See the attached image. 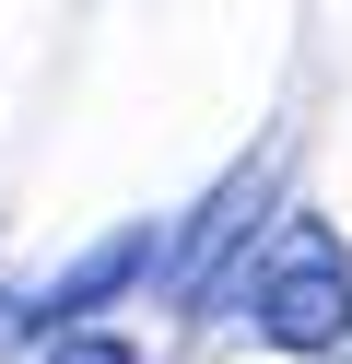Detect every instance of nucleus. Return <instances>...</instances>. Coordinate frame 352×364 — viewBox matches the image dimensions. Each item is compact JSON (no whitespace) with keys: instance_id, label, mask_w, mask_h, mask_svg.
<instances>
[{"instance_id":"obj_3","label":"nucleus","mask_w":352,"mask_h":364,"mask_svg":"<svg viewBox=\"0 0 352 364\" xmlns=\"http://www.w3.org/2000/svg\"><path fill=\"white\" fill-rule=\"evenodd\" d=\"M47 364H141L117 329H82V317H59V341H47Z\"/></svg>"},{"instance_id":"obj_1","label":"nucleus","mask_w":352,"mask_h":364,"mask_svg":"<svg viewBox=\"0 0 352 364\" xmlns=\"http://www.w3.org/2000/svg\"><path fill=\"white\" fill-rule=\"evenodd\" d=\"M247 294H258V341L270 353H341L352 341V259H341L329 223H282L258 247Z\"/></svg>"},{"instance_id":"obj_2","label":"nucleus","mask_w":352,"mask_h":364,"mask_svg":"<svg viewBox=\"0 0 352 364\" xmlns=\"http://www.w3.org/2000/svg\"><path fill=\"white\" fill-rule=\"evenodd\" d=\"M129 282H153V223H117V235H94L70 270H47L23 306H36V329H59V317H94V306H117Z\"/></svg>"}]
</instances>
